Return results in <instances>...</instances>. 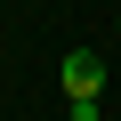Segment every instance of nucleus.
Returning <instances> with one entry per match:
<instances>
[{
    "label": "nucleus",
    "instance_id": "nucleus-1",
    "mask_svg": "<svg viewBox=\"0 0 121 121\" xmlns=\"http://www.w3.org/2000/svg\"><path fill=\"white\" fill-rule=\"evenodd\" d=\"M65 89H73V97H105V65H97V48H65Z\"/></svg>",
    "mask_w": 121,
    "mask_h": 121
},
{
    "label": "nucleus",
    "instance_id": "nucleus-2",
    "mask_svg": "<svg viewBox=\"0 0 121 121\" xmlns=\"http://www.w3.org/2000/svg\"><path fill=\"white\" fill-rule=\"evenodd\" d=\"M113 32H121V24H113Z\"/></svg>",
    "mask_w": 121,
    "mask_h": 121
}]
</instances>
